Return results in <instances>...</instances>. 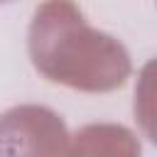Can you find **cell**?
<instances>
[{"mask_svg":"<svg viewBox=\"0 0 157 157\" xmlns=\"http://www.w3.org/2000/svg\"><path fill=\"white\" fill-rule=\"evenodd\" d=\"M135 115L142 130L157 142V59L145 64L135 88Z\"/></svg>","mask_w":157,"mask_h":157,"instance_id":"2","label":"cell"},{"mask_svg":"<svg viewBox=\"0 0 157 157\" xmlns=\"http://www.w3.org/2000/svg\"><path fill=\"white\" fill-rule=\"evenodd\" d=\"M29 59L54 83L78 91H113L130 76L125 47L105 32L86 25L71 0H47L29 25Z\"/></svg>","mask_w":157,"mask_h":157,"instance_id":"1","label":"cell"},{"mask_svg":"<svg viewBox=\"0 0 157 157\" xmlns=\"http://www.w3.org/2000/svg\"><path fill=\"white\" fill-rule=\"evenodd\" d=\"M0 2H5V0H0Z\"/></svg>","mask_w":157,"mask_h":157,"instance_id":"3","label":"cell"}]
</instances>
